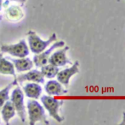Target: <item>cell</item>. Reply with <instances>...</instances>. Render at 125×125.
<instances>
[{"mask_svg": "<svg viewBox=\"0 0 125 125\" xmlns=\"http://www.w3.org/2000/svg\"><path fill=\"white\" fill-rule=\"evenodd\" d=\"M27 111L30 125H34L38 122H41L46 125L50 124V122L47 119L44 109L36 99L28 100Z\"/></svg>", "mask_w": 125, "mask_h": 125, "instance_id": "1", "label": "cell"}, {"mask_svg": "<svg viewBox=\"0 0 125 125\" xmlns=\"http://www.w3.org/2000/svg\"><path fill=\"white\" fill-rule=\"evenodd\" d=\"M28 35V44H29L30 50L35 54L41 53L45 50L51 43L54 42L57 40V36L55 33H52L50 39L47 40H43L36 33V32L30 30L27 33Z\"/></svg>", "mask_w": 125, "mask_h": 125, "instance_id": "2", "label": "cell"}, {"mask_svg": "<svg viewBox=\"0 0 125 125\" xmlns=\"http://www.w3.org/2000/svg\"><path fill=\"white\" fill-rule=\"evenodd\" d=\"M41 101L44 108L48 111L50 117H52L58 123H61L64 118L59 114V109L64 104L62 100H58L51 95H43L41 97Z\"/></svg>", "mask_w": 125, "mask_h": 125, "instance_id": "3", "label": "cell"}, {"mask_svg": "<svg viewBox=\"0 0 125 125\" xmlns=\"http://www.w3.org/2000/svg\"><path fill=\"white\" fill-rule=\"evenodd\" d=\"M29 48H28L25 40H21L19 43L15 45H2V53H9L14 57H26L29 55Z\"/></svg>", "mask_w": 125, "mask_h": 125, "instance_id": "4", "label": "cell"}, {"mask_svg": "<svg viewBox=\"0 0 125 125\" xmlns=\"http://www.w3.org/2000/svg\"><path fill=\"white\" fill-rule=\"evenodd\" d=\"M10 99L15 109V112L21 118L22 123L26 122V110L24 105V94L19 87H16L12 92Z\"/></svg>", "mask_w": 125, "mask_h": 125, "instance_id": "5", "label": "cell"}, {"mask_svg": "<svg viewBox=\"0 0 125 125\" xmlns=\"http://www.w3.org/2000/svg\"><path fill=\"white\" fill-rule=\"evenodd\" d=\"M65 46V42L63 40H60V41H56L54 44H53L52 45L49 49H47L46 51H43L41 53L36 54L33 57V63H35V66L38 68H41L42 66L47 64L50 58V55L52 54V52H54L55 49L60 48V47Z\"/></svg>", "mask_w": 125, "mask_h": 125, "instance_id": "6", "label": "cell"}, {"mask_svg": "<svg viewBox=\"0 0 125 125\" xmlns=\"http://www.w3.org/2000/svg\"><path fill=\"white\" fill-rule=\"evenodd\" d=\"M69 49V46H65L62 49L54 52L50 55L48 63L57 67H62L66 64H71L72 62L66 57V52Z\"/></svg>", "mask_w": 125, "mask_h": 125, "instance_id": "7", "label": "cell"}, {"mask_svg": "<svg viewBox=\"0 0 125 125\" xmlns=\"http://www.w3.org/2000/svg\"><path fill=\"white\" fill-rule=\"evenodd\" d=\"M78 73H79V63L78 61H76L72 67L65 69L58 72L56 77H57L58 82H61L62 85L66 86L67 87L69 86V82L71 77Z\"/></svg>", "mask_w": 125, "mask_h": 125, "instance_id": "8", "label": "cell"}, {"mask_svg": "<svg viewBox=\"0 0 125 125\" xmlns=\"http://www.w3.org/2000/svg\"><path fill=\"white\" fill-rule=\"evenodd\" d=\"M16 80L20 82H23L26 81L28 82H37V83H44V76L41 71L37 69H33L28 71L26 74H21L16 77Z\"/></svg>", "mask_w": 125, "mask_h": 125, "instance_id": "9", "label": "cell"}, {"mask_svg": "<svg viewBox=\"0 0 125 125\" xmlns=\"http://www.w3.org/2000/svg\"><path fill=\"white\" fill-rule=\"evenodd\" d=\"M45 91L49 95H56V96H60V95L66 94L67 93L66 89H64L61 85V82L58 81H49L46 84H45Z\"/></svg>", "mask_w": 125, "mask_h": 125, "instance_id": "10", "label": "cell"}, {"mask_svg": "<svg viewBox=\"0 0 125 125\" xmlns=\"http://www.w3.org/2000/svg\"><path fill=\"white\" fill-rule=\"evenodd\" d=\"M8 60H11L12 63L18 72L28 71V70L31 69V68L33 67V62L27 57H20L17 59H12L8 57Z\"/></svg>", "mask_w": 125, "mask_h": 125, "instance_id": "11", "label": "cell"}, {"mask_svg": "<svg viewBox=\"0 0 125 125\" xmlns=\"http://www.w3.org/2000/svg\"><path fill=\"white\" fill-rule=\"evenodd\" d=\"M23 91L28 98L38 99L42 94V87L37 82L27 83L23 87Z\"/></svg>", "mask_w": 125, "mask_h": 125, "instance_id": "12", "label": "cell"}, {"mask_svg": "<svg viewBox=\"0 0 125 125\" xmlns=\"http://www.w3.org/2000/svg\"><path fill=\"white\" fill-rule=\"evenodd\" d=\"M1 114L5 124L6 125L10 124V120L15 116V109L11 101L7 100L5 102L4 105L2 106Z\"/></svg>", "mask_w": 125, "mask_h": 125, "instance_id": "13", "label": "cell"}, {"mask_svg": "<svg viewBox=\"0 0 125 125\" xmlns=\"http://www.w3.org/2000/svg\"><path fill=\"white\" fill-rule=\"evenodd\" d=\"M0 74L2 75H10L16 79L15 72V66L11 62L8 61L3 57V54L0 52Z\"/></svg>", "mask_w": 125, "mask_h": 125, "instance_id": "14", "label": "cell"}, {"mask_svg": "<svg viewBox=\"0 0 125 125\" xmlns=\"http://www.w3.org/2000/svg\"><path fill=\"white\" fill-rule=\"evenodd\" d=\"M5 14H6L7 18L10 21H13V22L19 21L23 17V12L21 10L20 7L16 6V5H14V6L7 9Z\"/></svg>", "mask_w": 125, "mask_h": 125, "instance_id": "15", "label": "cell"}, {"mask_svg": "<svg viewBox=\"0 0 125 125\" xmlns=\"http://www.w3.org/2000/svg\"><path fill=\"white\" fill-rule=\"evenodd\" d=\"M41 72L44 77L48 79H52L57 75L58 72H59V67L54 66L50 63L49 64L47 63L41 67Z\"/></svg>", "mask_w": 125, "mask_h": 125, "instance_id": "16", "label": "cell"}, {"mask_svg": "<svg viewBox=\"0 0 125 125\" xmlns=\"http://www.w3.org/2000/svg\"><path fill=\"white\" fill-rule=\"evenodd\" d=\"M16 84H17V80L15 79V80L13 81V82L10 83L8 86H6L4 88L2 89V90L0 91V110H1L2 106L4 105L5 102H6L7 100L10 99V96H9V94H9V93H10V90L14 87V86L16 85Z\"/></svg>", "mask_w": 125, "mask_h": 125, "instance_id": "17", "label": "cell"}, {"mask_svg": "<svg viewBox=\"0 0 125 125\" xmlns=\"http://www.w3.org/2000/svg\"><path fill=\"white\" fill-rule=\"evenodd\" d=\"M120 125H125V111L123 112V120L120 123Z\"/></svg>", "mask_w": 125, "mask_h": 125, "instance_id": "18", "label": "cell"}, {"mask_svg": "<svg viewBox=\"0 0 125 125\" xmlns=\"http://www.w3.org/2000/svg\"><path fill=\"white\" fill-rule=\"evenodd\" d=\"M11 1H16V2H19V3H21V5H24L26 3V0H11Z\"/></svg>", "mask_w": 125, "mask_h": 125, "instance_id": "19", "label": "cell"}, {"mask_svg": "<svg viewBox=\"0 0 125 125\" xmlns=\"http://www.w3.org/2000/svg\"><path fill=\"white\" fill-rule=\"evenodd\" d=\"M2 8H3V2L2 0H0V10H2Z\"/></svg>", "mask_w": 125, "mask_h": 125, "instance_id": "20", "label": "cell"}, {"mask_svg": "<svg viewBox=\"0 0 125 125\" xmlns=\"http://www.w3.org/2000/svg\"><path fill=\"white\" fill-rule=\"evenodd\" d=\"M0 20H2V15H0Z\"/></svg>", "mask_w": 125, "mask_h": 125, "instance_id": "21", "label": "cell"}, {"mask_svg": "<svg viewBox=\"0 0 125 125\" xmlns=\"http://www.w3.org/2000/svg\"><path fill=\"white\" fill-rule=\"evenodd\" d=\"M0 124H1V123H0Z\"/></svg>", "mask_w": 125, "mask_h": 125, "instance_id": "22", "label": "cell"}]
</instances>
